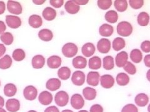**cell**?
Returning <instances> with one entry per match:
<instances>
[{
  "instance_id": "obj_60",
  "label": "cell",
  "mask_w": 150,
  "mask_h": 112,
  "mask_svg": "<svg viewBox=\"0 0 150 112\" xmlns=\"http://www.w3.org/2000/svg\"><path fill=\"white\" fill-rule=\"evenodd\" d=\"M28 112H37V111H35V110H30V111H28Z\"/></svg>"
},
{
  "instance_id": "obj_5",
  "label": "cell",
  "mask_w": 150,
  "mask_h": 112,
  "mask_svg": "<svg viewBox=\"0 0 150 112\" xmlns=\"http://www.w3.org/2000/svg\"><path fill=\"white\" fill-rule=\"evenodd\" d=\"M71 105L76 110L81 109L84 105V100L82 95L79 93H75L71 98Z\"/></svg>"
},
{
  "instance_id": "obj_58",
  "label": "cell",
  "mask_w": 150,
  "mask_h": 112,
  "mask_svg": "<svg viewBox=\"0 0 150 112\" xmlns=\"http://www.w3.org/2000/svg\"><path fill=\"white\" fill-rule=\"evenodd\" d=\"M148 112H150V104H149L148 106Z\"/></svg>"
},
{
  "instance_id": "obj_49",
  "label": "cell",
  "mask_w": 150,
  "mask_h": 112,
  "mask_svg": "<svg viewBox=\"0 0 150 112\" xmlns=\"http://www.w3.org/2000/svg\"><path fill=\"white\" fill-rule=\"evenodd\" d=\"M6 10V5L4 1H0V15H3V14L5 12Z\"/></svg>"
},
{
  "instance_id": "obj_61",
  "label": "cell",
  "mask_w": 150,
  "mask_h": 112,
  "mask_svg": "<svg viewBox=\"0 0 150 112\" xmlns=\"http://www.w3.org/2000/svg\"><path fill=\"white\" fill-rule=\"evenodd\" d=\"M0 86H1V82H0Z\"/></svg>"
},
{
  "instance_id": "obj_40",
  "label": "cell",
  "mask_w": 150,
  "mask_h": 112,
  "mask_svg": "<svg viewBox=\"0 0 150 112\" xmlns=\"http://www.w3.org/2000/svg\"><path fill=\"white\" fill-rule=\"evenodd\" d=\"M98 6L103 10H106L112 5L111 0H98L97 1Z\"/></svg>"
},
{
  "instance_id": "obj_59",
  "label": "cell",
  "mask_w": 150,
  "mask_h": 112,
  "mask_svg": "<svg viewBox=\"0 0 150 112\" xmlns=\"http://www.w3.org/2000/svg\"><path fill=\"white\" fill-rule=\"evenodd\" d=\"M78 112H88L87 110H80Z\"/></svg>"
},
{
  "instance_id": "obj_11",
  "label": "cell",
  "mask_w": 150,
  "mask_h": 112,
  "mask_svg": "<svg viewBox=\"0 0 150 112\" xmlns=\"http://www.w3.org/2000/svg\"><path fill=\"white\" fill-rule=\"evenodd\" d=\"M100 80V76L99 72L95 71H91L87 75L86 82L88 85L96 87L98 85Z\"/></svg>"
},
{
  "instance_id": "obj_54",
  "label": "cell",
  "mask_w": 150,
  "mask_h": 112,
  "mask_svg": "<svg viewBox=\"0 0 150 112\" xmlns=\"http://www.w3.org/2000/svg\"><path fill=\"white\" fill-rule=\"evenodd\" d=\"M4 105V99L3 97L0 96V108H3V106Z\"/></svg>"
},
{
  "instance_id": "obj_52",
  "label": "cell",
  "mask_w": 150,
  "mask_h": 112,
  "mask_svg": "<svg viewBox=\"0 0 150 112\" xmlns=\"http://www.w3.org/2000/svg\"><path fill=\"white\" fill-rule=\"evenodd\" d=\"M75 3H76L77 4H78V5H85V4H86L89 1L88 0H86V1H84V0H80V1H78V0H75Z\"/></svg>"
},
{
  "instance_id": "obj_22",
  "label": "cell",
  "mask_w": 150,
  "mask_h": 112,
  "mask_svg": "<svg viewBox=\"0 0 150 112\" xmlns=\"http://www.w3.org/2000/svg\"><path fill=\"white\" fill-rule=\"evenodd\" d=\"M83 95L87 100H93L96 99L97 92L95 88L86 87L83 90Z\"/></svg>"
},
{
  "instance_id": "obj_43",
  "label": "cell",
  "mask_w": 150,
  "mask_h": 112,
  "mask_svg": "<svg viewBox=\"0 0 150 112\" xmlns=\"http://www.w3.org/2000/svg\"><path fill=\"white\" fill-rule=\"evenodd\" d=\"M121 112H138V109L134 104H129L123 106Z\"/></svg>"
},
{
  "instance_id": "obj_55",
  "label": "cell",
  "mask_w": 150,
  "mask_h": 112,
  "mask_svg": "<svg viewBox=\"0 0 150 112\" xmlns=\"http://www.w3.org/2000/svg\"><path fill=\"white\" fill-rule=\"evenodd\" d=\"M146 78L148 79V80L150 82V69H149L147 73H146Z\"/></svg>"
},
{
  "instance_id": "obj_14",
  "label": "cell",
  "mask_w": 150,
  "mask_h": 112,
  "mask_svg": "<svg viewBox=\"0 0 150 112\" xmlns=\"http://www.w3.org/2000/svg\"><path fill=\"white\" fill-rule=\"evenodd\" d=\"M6 108L9 112H17L20 109V102L15 99H8L6 103Z\"/></svg>"
},
{
  "instance_id": "obj_48",
  "label": "cell",
  "mask_w": 150,
  "mask_h": 112,
  "mask_svg": "<svg viewBox=\"0 0 150 112\" xmlns=\"http://www.w3.org/2000/svg\"><path fill=\"white\" fill-rule=\"evenodd\" d=\"M144 63L145 66L150 68V54L145 55V57L144 58Z\"/></svg>"
},
{
  "instance_id": "obj_25",
  "label": "cell",
  "mask_w": 150,
  "mask_h": 112,
  "mask_svg": "<svg viewBox=\"0 0 150 112\" xmlns=\"http://www.w3.org/2000/svg\"><path fill=\"white\" fill-rule=\"evenodd\" d=\"M28 23H29L30 26L37 29V28H39L42 26L43 20H42V18L40 16L33 15L30 16L29 20H28Z\"/></svg>"
},
{
  "instance_id": "obj_47",
  "label": "cell",
  "mask_w": 150,
  "mask_h": 112,
  "mask_svg": "<svg viewBox=\"0 0 150 112\" xmlns=\"http://www.w3.org/2000/svg\"><path fill=\"white\" fill-rule=\"evenodd\" d=\"M44 112H59V110L56 106H51L46 108Z\"/></svg>"
},
{
  "instance_id": "obj_27",
  "label": "cell",
  "mask_w": 150,
  "mask_h": 112,
  "mask_svg": "<svg viewBox=\"0 0 150 112\" xmlns=\"http://www.w3.org/2000/svg\"><path fill=\"white\" fill-rule=\"evenodd\" d=\"M130 59L135 64H139L143 59V54L139 49H134L131 51Z\"/></svg>"
},
{
  "instance_id": "obj_57",
  "label": "cell",
  "mask_w": 150,
  "mask_h": 112,
  "mask_svg": "<svg viewBox=\"0 0 150 112\" xmlns=\"http://www.w3.org/2000/svg\"><path fill=\"white\" fill-rule=\"evenodd\" d=\"M0 112H6V111L1 108H0Z\"/></svg>"
},
{
  "instance_id": "obj_51",
  "label": "cell",
  "mask_w": 150,
  "mask_h": 112,
  "mask_svg": "<svg viewBox=\"0 0 150 112\" xmlns=\"http://www.w3.org/2000/svg\"><path fill=\"white\" fill-rule=\"evenodd\" d=\"M6 51V48H5L4 44H0V57H1L2 56L5 54Z\"/></svg>"
},
{
  "instance_id": "obj_3",
  "label": "cell",
  "mask_w": 150,
  "mask_h": 112,
  "mask_svg": "<svg viewBox=\"0 0 150 112\" xmlns=\"http://www.w3.org/2000/svg\"><path fill=\"white\" fill-rule=\"evenodd\" d=\"M69 95L68 93L65 91L62 90L56 93L54 97L55 104L59 106L63 107L68 104Z\"/></svg>"
},
{
  "instance_id": "obj_18",
  "label": "cell",
  "mask_w": 150,
  "mask_h": 112,
  "mask_svg": "<svg viewBox=\"0 0 150 112\" xmlns=\"http://www.w3.org/2000/svg\"><path fill=\"white\" fill-rule=\"evenodd\" d=\"M32 66L34 69H42L45 64V59L42 55H35L31 60Z\"/></svg>"
},
{
  "instance_id": "obj_56",
  "label": "cell",
  "mask_w": 150,
  "mask_h": 112,
  "mask_svg": "<svg viewBox=\"0 0 150 112\" xmlns=\"http://www.w3.org/2000/svg\"><path fill=\"white\" fill-rule=\"evenodd\" d=\"M62 112H73V111L71 110H63Z\"/></svg>"
},
{
  "instance_id": "obj_19",
  "label": "cell",
  "mask_w": 150,
  "mask_h": 112,
  "mask_svg": "<svg viewBox=\"0 0 150 112\" xmlns=\"http://www.w3.org/2000/svg\"><path fill=\"white\" fill-rule=\"evenodd\" d=\"M72 64L75 69H83L86 68L87 65V60L85 57L79 55L73 59Z\"/></svg>"
},
{
  "instance_id": "obj_1",
  "label": "cell",
  "mask_w": 150,
  "mask_h": 112,
  "mask_svg": "<svg viewBox=\"0 0 150 112\" xmlns=\"http://www.w3.org/2000/svg\"><path fill=\"white\" fill-rule=\"evenodd\" d=\"M133 26L128 21H121L117 25V33L123 37H128L133 32Z\"/></svg>"
},
{
  "instance_id": "obj_21",
  "label": "cell",
  "mask_w": 150,
  "mask_h": 112,
  "mask_svg": "<svg viewBox=\"0 0 150 112\" xmlns=\"http://www.w3.org/2000/svg\"><path fill=\"white\" fill-rule=\"evenodd\" d=\"M134 102L138 106L140 107H144L148 105L149 102V97L144 93H139L135 97Z\"/></svg>"
},
{
  "instance_id": "obj_13",
  "label": "cell",
  "mask_w": 150,
  "mask_h": 112,
  "mask_svg": "<svg viewBox=\"0 0 150 112\" xmlns=\"http://www.w3.org/2000/svg\"><path fill=\"white\" fill-rule=\"evenodd\" d=\"M53 95L48 91H43L40 93L38 100L43 105H48L53 101Z\"/></svg>"
},
{
  "instance_id": "obj_42",
  "label": "cell",
  "mask_w": 150,
  "mask_h": 112,
  "mask_svg": "<svg viewBox=\"0 0 150 112\" xmlns=\"http://www.w3.org/2000/svg\"><path fill=\"white\" fill-rule=\"evenodd\" d=\"M129 4L130 6L134 9H138L144 5L143 0H129Z\"/></svg>"
},
{
  "instance_id": "obj_7",
  "label": "cell",
  "mask_w": 150,
  "mask_h": 112,
  "mask_svg": "<svg viewBox=\"0 0 150 112\" xmlns=\"http://www.w3.org/2000/svg\"><path fill=\"white\" fill-rule=\"evenodd\" d=\"M86 76L83 72L76 71L73 72L71 77V81L75 85L81 86L85 82Z\"/></svg>"
},
{
  "instance_id": "obj_28",
  "label": "cell",
  "mask_w": 150,
  "mask_h": 112,
  "mask_svg": "<svg viewBox=\"0 0 150 112\" xmlns=\"http://www.w3.org/2000/svg\"><path fill=\"white\" fill-rule=\"evenodd\" d=\"M17 92V88L15 84L7 83L4 87V93L6 97H11L15 96Z\"/></svg>"
},
{
  "instance_id": "obj_2",
  "label": "cell",
  "mask_w": 150,
  "mask_h": 112,
  "mask_svg": "<svg viewBox=\"0 0 150 112\" xmlns=\"http://www.w3.org/2000/svg\"><path fill=\"white\" fill-rule=\"evenodd\" d=\"M62 53L66 57L72 58L78 53V46L72 43L65 44L62 48Z\"/></svg>"
},
{
  "instance_id": "obj_37",
  "label": "cell",
  "mask_w": 150,
  "mask_h": 112,
  "mask_svg": "<svg viewBox=\"0 0 150 112\" xmlns=\"http://www.w3.org/2000/svg\"><path fill=\"white\" fill-rule=\"evenodd\" d=\"M128 1L126 0H116L114 2L115 9L119 12H124L128 8Z\"/></svg>"
},
{
  "instance_id": "obj_44",
  "label": "cell",
  "mask_w": 150,
  "mask_h": 112,
  "mask_svg": "<svg viewBox=\"0 0 150 112\" xmlns=\"http://www.w3.org/2000/svg\"><path fill=\"white\" fill-rule=\"evenodd\" d=\"M141 49L144 52L149 53L150 52V41H144L141 44Z\"/></svg>"
},
{
  "instance_id": "obj_20",
  "label": "cell",
  "mask_w": 150,
  "mask_h": 112,
  "mask_svg": "<svg viewBox=\"0 0 150 112\" xmlns=\"http://www.w3.org/2000/svg\"><path fill=\"white\" fill-rule=\"evenodd\" d=\"M61 87V81L59 79L53 78H50L46 83V88L50 91H56Z\"/></svg>"
},
{
  "instance_id": "obj_36",
  "label": "cell",
  "mask_w": 150,
  "mask_h": 112,
  "mask_svg": "<svg viewBox=\"0 0 150 112\" xmlns=\"http://www.w3.org/2000/svg\"><path fill=\"white\" fill-rule=\"evenodd\" d=\"M105 18L107 22L111 24L116 23L118 20V15L116 11L114 10H110L106 13L105 15Z\"/></svg>"
},
{
  "instance_id": "obj_8",
  "label": "cell",
  "mask_w": 150,
  "mask_h": 112,
  "mask_svg": "<svg viewBox=\"0 0 150 112\" xmlns=\"http://www.w3.org/2000/svg\"><path fill=\"white\" fill-rule=\"evenodd\" d=\"M23 95H24L25 99L28 100H34L37 97L38 90L34 86L28 85L23 90Z\"/></svg>"
},
{
  "instance_id": "obj_24",
  "label": "cell",
  "mask_w": 150,
  "mask_h": 112,
  "mask_svg": "<svg viewBox=\"0 0 150 112\" xmlns=\"http://www.w3.org/2000/svg\"><path fill=\"white\" fill-rule=\"evenodd\" d=\"M114 32V28L111 25L108 24H102L99 29V33L103 37H110Z\"/></svg>"
},
{
  "instance_id": "obj_53",
  "label": "cell",
  "mask_w": 150,
  "mask_h": 112,
  "mask_svg": "<svg viewBox=\"0 0 150 112\" xmlns=\"http://www.w3.org/2000/svg\"><path fill=\"white\" fill-rule=\"evenodd\" d=\"M45 0H33V2L36 5H41L44 3H45Z\"/></svg>"
},
{
  "instance_id": "obj_38",
  "label": "cell",
  "mask_w": 150,
  "mask_h": 112,
  "mask_svg": "<svg viewBox=\"0 0 150 112\" xmlns=\"http://www.w3.org/2000/svg\"><path fill=\"white\" fill-rule=\"evenodd\" d=\"M12 57L15 61L20 62L25 59L26 53L22 49H16L13 51Z\"/></svg>"
},
{
  "instance_id": "obj_34",
  "label": "cell",
  "mask_w": 150,
  "mask_h": 112,
  "mask_svg": "<svg viewBox=\"0 0 150 112\" xmlns=\"http://www.w3.org/2000/svg\"><path fill=\"white\" fill-rule=\"evenodd\" d=\"M13 63L11 57L9 55H5L0 59V69H8L10 68Z\"/></svg>"
},
{
  "instance_id": "obj_46",
  "label": "cell",
  "mask_w": 150,
  "mask_h": 112,
  "mask_svg": "<svg viewBox=\"0 0 150 112\" xmlns=\"http://www.w3.org/2000/svg\"><path fill=\"white\" fill-rule=\"evenodd\" d=\"M90 112H103V108L101 105L95 104L91 106Z\"/></svg>"
},
{
  "instance_id": "obj_33",
  "label": "cell",
  "mask_w": 150,
  "mask_h": 112,
  "mask_svg": "<svg viewBox=\"0 0 150 112\" xmlns=\"http://www.w3.org/2000/svg\"><path fill=\"white\" fill-rule=\"evenodd\" d=\"M71 70L68 67H62L59 69L58 71V76L59 78L62 80H68L71 76Z\"/></svg>"
},
{
  "instance_id": "obj_39",
  "label": "cell",
  "mask_w": 150,
  "mask_h": 112,
  "mask_svg": "<svg viewBox=\"0 0 150 112\" xmlns=\"http://www.w3.org/2000/svg\"><path fill=\"white\" fill-rule=\"evenodd\" d=\"M0 40L5 45L9 46L13 43L14 37L11 32H4L3 34L0 36Z\"/></svg>"
},
{
  "instance_id": "obj_50",
  "label": "cell",
  "mask_w": 150,
  "mask_h": 112,
  "mask_svg": "<svg viewBox=\"0 0 150 112\" xmlns=\"http://www.w3.org/2000/svg\"><path fill=\"white\" fill-rule=\"evenodd\" d=\"M6 29V26L5 25V23L3 21H0V34H2L4 33V32Z\"/></svg>"
},
{
  "instance_id": "obj_17",
  "label": "cell",
  "mask_w": 150,
  "mask_h": 112,
  "mask_svg": "<svg viewBox=\"0 0 150 112\" xmlns=\"http://www.w3.org/2000/svg\"><path fill=\"white\" fill-rule=\"evenodd\" d=\"M95 46L91 43H87L84 44L81 48V52L86 57H90L95 53Z\"/></svg>"
},
{
  "instance_id": "obj_16",
  "label": "cell",
  "mask_w": 150,
  "mask_h": 112,
  "mask_svg": "<svg viewBox=\"0 0 150 112\" xmlns=\"http://www.w3.org/2000/svg\"><path fill=\"white\" fill-rule=\"evenodd\" d=\"M62 58L58 55H52L47 59V64L50 69H56L60 67L62 64Z\"/></svg>"
},
{
  "instance_id": "obj_15",
  "label": "cell",
  "mask_w": 150,
  "mask_h": 112,
  "mask_svg": "<svg viewBox=\"0 0 150 112\" xmlns=\"http://www.w3.org/2000/svg\"><path fill=\"white\" fill-rule=\"evenodd\" d=\"M64 9L67 12L70 14V15H75V14H77L79 12L80 7L78 4L75 3L74 1L71 0V1H68L66 2Z\"/></svg>"
},
{
  "instance_id": "obj_29",
  "label": "cell",
  "mask_w": 150,
  "mask_h": 112,
  "mask_svg": "<svg viewBox=\"0 0 150 112\" xmlns=\"http://www.w3.org/2000/svg\"><path fill=\"white\" fill-rule=\"evenodd\" d=\"M88 65L92 70H98L101 67V59L98 56H94L89 60Z\"/></svg>"
},
{
  "instance_id": "obj_26",
  "label": "cell",
  "mask_w": 150,
  "mask_h": 112,
  "mask_svg": "<svg viewBox=\"0 0 150 112\" xmlns=\"http://www.w3.org/2000/svg\"><path fill=\"white\" fill-rule=\"evenodd\" d=\"M39 38L45 42H49L52 40L53 37V32L48 29H43L38 32Z\"/></svg>"
},
{
  "instance_id": "obj_12",
  "label": "cell",
  "mask_w": 150,
  "mask_h": 112,
  "mask_svg": "<svg viewBox=\"0 0 150 112\" xmlns=\"http://www.w3.org/2000/svg\"><path fill=\"white\" fill-rule=\"evenodd\" d=\"M128 54L125 51H121V52L117 54L115 57V63L116 66L118 67H123L128 62Z\"/></svg>"
},
{
  "instance_id": "obj_45",
  "label": "cell",
  "mask_w": 150,
  "mask_h": 112,
  "mask_svg": "<svg viewBox=\"0 0 150 112\" xmlns=\"http://www.w3.org/2000/svg\"><path fill=\"white\" fill-rule=\"evenodd\" d=\"M50 3L54 8H59L63 5L64 1L63 0H50Z\"/></svg>"
},
{
  "instance_id": "obj_30",
  "label": "cell",
  "mask_w": 150,
  "mask_h": 112,
  "mask_svg": "<svg viewBox=\"0 0 150 112\" xmlns=\"http://www.w3.org/2000/svg\"><path fill=\"white\" fill-rule=\"evenodd\" d=\"M137 21L141 26H147L149 22V16L146 12H141L138 17Z\"/></svg>"
},
{
  "instance_id": "obj_9",
  "label": "cell",
  "mask_w": 150,
  "mask_h": 112,
  "mask_svg": "<svg viewBox=\"0 0 150 112\" xmlns=\"http://www.w3.org/2000/svg\"><path fill=\"white\" fill-rule=\"evenodd\" d=\"M6 22L7 25L11 29H17L21 26V20L20 18L14 15L6 16Z\"/></svg>"
},
{
  "instance_id": "obj_35",
  "label": "cell",
  "mask_w": 150,
  "mask_h": 112,
  "mask_svg": "<svg viewBox=\"0 0 150 112\" xmlns=\"http://www.w3.org/2000/svg\"><path fill=\"white\" fill-rule=\"evenodd\" d=\"M103 68L106 71H111L115 67L114 58L111 55H107L103 58Z\"/></svg>"
},
{
  "instance_id": "obj_4",
  "label": "cell",
  "mask_w": 150,
  "mask_h": 112,
  "mask_svg": "<svg viewBox=\"0 0 150 112\" xmlns=\"http://www.w3.org/2000/svg\"><path fill=\"white\" fill-rule=\"evenodd\" d=\"M7 9L8 11L15 15H21L23 11L21 4L15 1H8L7 3Z\"/></svg>"
},
{
  "instance_id": "obj_10",
  "label": "cell",
  "mask_w": 150,
  "mask_h": 112,
  "mask_svg": "<svg viewBox=\"0 0 150 112\" xmlns=\"http://www.w3.org/2000/svg\"><path fill=\"white\" fill-rule=\"evenodd\" d=\"M100 83L102 87L106 88V89H109L113 87L115 84V78L111 75H103L100 78Z\"/></svg>"
},
{
  "instance_id": "obj_6",
  "label": "cell",
  "mask_w": 150,
  "mask_h": 112,
  "mask_svg": "<svg viewBox=\"0 0 150 112\" xmlns=\"http://www.w3.org/2000/svg\"><path fill=\"white\" fill-rule=\"evenodd\" d=\"M97 49L101 54H107L111 49V42L109 39L102 38L97 43Z\"/></svg>"
},
{
  "instance_id": "obj_41",
  "label": "cell",
  "mask_w": 150,
  "mask_h": 112,
  "mask_svg": "<svg viewBox=\"0 0 150 112\" xmlns=\"http://www.w3.org/2000/svg\"><path fill=\"white\" fill-rule=\"evenodd\" d=\"M123 69L125 70V71L130 75H134L137 73V68H136L135 65L128 61L123 67Z\"/></svg>"
},
{
  "instance_id": "obj_23",
  "label": "cell",
  "mask_w": 150,
  "mask_h": 112,
  "mask_svg": "<svg viewBox=\"0 0 150 112\" xmlns=\"http://www.w3.org/2000/svg\"><path fill=\"white\" fill-rule=\"evenodd\" d=\"M56 11L54 9L51 7H46L42 13V15L45 20L48 21L54 20L56 17Z\"/></svg>"
},
{
  "instance_id": "obj_32",
  "label": "cell",
  "mask_w": 150,
  "mask_h": 112,
  "mask_svg": "<svg viewBox=\"0 0 150 112\" xmlns=\"http://www.w3.org/2000/svg\"><path fill=\"white\" fill-rule=\"evenodd\" d=\"M112 48L115 51H120L123 49L126 46V42L122 37H118L112 41Z\"/></svg>"
},
{
  "instance_id": "obj_31",
  "label": "cell",
  "mask_w": 150,
  "mask_h": 112,
  "mask_svg": "<svg viewBox=\"0 0 150 112\" xmlns=\"http://www.w3.org/2000/svg\"><path fill=\"white\" fill-rule=\"evenodd\" d=\"M130 80V78L127 74L121 72L116 76V82L120 86H125L128 85Z\"/></svg>"
}]
</instances>
